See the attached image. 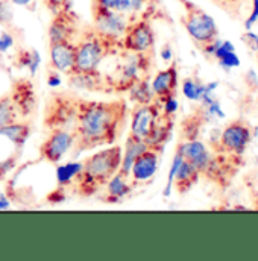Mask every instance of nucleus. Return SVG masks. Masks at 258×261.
Instances as JSON below:
<instances>
[{
    "label": "nucleus",
    "instance_id": "1",
    "mask_svg": "<svg viewBox=\"0 0 258 261\" xmlns=\"http://www.w3.org/2000/svg\"><path fill=\"white\" fill-rule=\"evenodd\" d=\"M128 117L129 107L125 99L88 100L82 97L71 126L74 138L71 156L116 144L123 135Z\"/></svg>",
    "mask_w": 258,
    "mask_h": 261
},
{
    "label": "nucleus",
    "instance_id": "2",
    "mask_svg": "<svg viewBox=\"0 0 258 261\" xmlns=\"http://www.w3.org/2000/svg\"><path fill=\"white\" fill-rule=\"evenodd\" d=\"M122 161V146L111 144L100 147L99 152H94L85 156L81 163L82 167L74 176L70 186V195L79 199L94 197L111 179L113 175L119 172Z\"/></svg>",
    "mask_w": 258,
    "mask_h": 261
},
{
    "label": "nucleus",
    "instance_id": "3",
    "mask_svg": "<svg viewBox=\"0 0 258 261\" xmlns=\"http://www.w3.org/2000/svg\"><path fill=\"white\" fill-rule=\"evenodd\" d=\"M74 46V64L70 73L99 70V67L107 58L119 57L122 52L120 38L110 37L96 29L93 24L82 26Z\"/></svg>",
    "mask_w": 258,
    "mask_h": 261
},
{
    "label": "nucleus",
    "instance_id": "4",
    "mask_svg": "<svg viewBox=\"0 0 258 261\" xmlns=\"http://www.w3.org/2000/svg\"><path fill=\"white\" fill-rule=\"evenodd\" d=\"M122 61L116 65L111 73H104L105 94H122L141 79L150 77L153 68V52L152 54H132L120 52Z\"/></svg>",
    "mask_w": 258,
    "mask_h": 261
},
{
    "label": "nucleus",
    "instance_id": "5",
    "mask_svg": "<svg viewBox=\"0 0 258 261\" xmlns=\"http://www.w3.org/2000/svg\"><path fill=\"white\" fill-rule=\"evenodd\" d=\"M81 96L76 91H50L43 108V126L46 129L71 128L76 119Z\"/></svg>",
    "mask_w": 258,
    "mask_h": 261
},
{
    "label": "nucleus",
    "instance_id": "6",
    "mask_svg": "<svg viewBox=\"0 0 258 261\" xmlns=\"http://www.w3.org/2000/svg\"><path fill=\"white\" fill-rule=\"evenodd\" d=\"M179 3L183 6L181 24L197 47L217 38V24L208 12L192 0H179Z\"/></svg>",
    "mask_w": 258,
    "mask_h": 261
},
{
    "label": "nucleus",
    "instance_id": "7",
    "mask_svg": "<svg viewBox=\"0 0 258 261\" xmlns=\"http://www.w3.org/2000/svg\"><path fill=\"white\" fill-rule=\"evenodd\" d=\"M122 52L152 54L155 50V32L147 17H138L129 21L120 38Z\"/></svg>",
    "mask_w": 258,
    "mask_h": 261
},
{
    "label": "nucleus",
    "instance_id": "8",
    "mask_svg": "<svg viewBox=\"0 0 258 261\" xmlns=\"http://www.w3.org/2000/svg\"><path fill=\"white\" fill-rule=\"evenodd\" d=\"M73 132L71 128H55L49 129L47 137L40 144V161L49 164H58L73 147Z\"/></svg>",
    "mask_w": 258,
    "mask_h": 261
},
{
    "label": "nucleus",
    "instance_id": "9",
    "mask_svg": "<svg viewBox=\"0 0 258 261\" xmlns=\"http://www.w3.org/2000/svg\"><path fill=\"white\" fill-rule=\"evenodd\" d=\"M8 96L20 119H31L35 114L38 107V97L31 77H18L12 81Z\"/></svg>",
    "mask_w": 258,
    "mask_h": 261
},
{
    "label": "nucleus",
    "instance_id": "10",
    "mask_svg": "<svg viewBox=\"0 0 258 261\" xmlns=\"http://www.w3.org/2000/svg\"><path fill=\"white\" fill-rule=\"evenodd\" d=\"M82 29V23L79 15L73 11H63L52 15L47 29V41L58 43V41H76Z\"/></svg>",
    "mask_w": 258,
    "mask_h": 261
},
{
    "label": "nucleus",
    "instance_id": "11",
    "mask_svg": "<svg viewBox=\"0 0 258 261\" xmlns=\"http://www.w3.org/2000/svg\"><path fill=\"white\" fill-rule=\"evenodd\" d=\"M91 17L96 29L114 38H122L131 21L126 14L107 8H91Z\"/></svg>",
    "mask_w": 258,
    "mask_h": 261
},
{
    "label": "nucleus",
    "instance_id": "12",
    "mask_svg": "<svg viewBox=\"0 0 258 261\" xmlns=\"http://www.w3.org/2000/svg\"><path fill=\"white\" fill-rule=\"evenodd\" d=\"M249 141H251V129L240 120H234L228 123L219 137L220 150L236 156L245 153Z\"/></svg>",
    "mask_w": 258,
    "mask_h": 261
},
{
    "label": "nucleus",
    "instance_id": "13",
    "mask_svg": "<svg viewBox=\"0 0 258 261\" xmlns=\"http://www.w3.org/2000/svg\"><path fill=\"white\" fill-rule=\"evenodd\" d=\"M160 158H161V152L150 149V147L143 150L135 158V161L131 167V173H129V179L134 184V187L147 184L149 181L153 179V176L160 167Z\"/></svg>",
    "mask_w": 258,
    "mask_h": 261
},
{
    "label": "nucleus",
    "instance_id": "14",
    "mask_svg": "<svg viewBox=\"0 0 258 261\" xmlns=\"http://www.w3.org/2000/svg\"><path fill=\"white\" fill-rule=\"evenodd\" d=\"M161 114V105L153 100L146 105H134V110L129 111V132L144 138L153 128L157 119Z\"/></svg>",
    "mask_w": 258,
    "mask_h": 261
},
{
    "label": "nucleus",
    "instance_id": "15",
    "mask_svg": "<svg viewBox=\"0 0 258 261\" xmlns=\"http://www.w3.org/2000/svg\"><path fill=\"white\" fill-rule=\"evenodd\" d=\"M178 68L176 64H170L167 68L160 70L150 79L152 91L155 94V100L161 105L167 97L176 96L178 88Z\"/></svg>",
    "mask_w": 258,
    "mask_h": 261
},
{
    "label": "nucleus",
    "instance_id": "16",
    "mask_svg": "<svg viewBox=\"0 0 258 261\" xmlns=\"http://www.w3.org/2000/svg\"><path fill=\"white\" fill-rule=\"evenodd\" d=\"M74 41L49 43V68L67 76L74 64Z\"/></svg>",
    "mask_w": 258,
    "mask_h": 261
},
{
    "label": "nucleus",
    "instance_id": "17",
    "mask_svg": "<svg viewBox=\"0 0 258 261\" xmlns=\"http://www.w3.org/2000/svg\"><path fill=\"white\" fill-rule=\"evenodd\" d=\"M176 152H179L184 160L192 163L200 172V175H203V172L208 169L211 158H213V155L207 149V146L202 141H199L197 138L196 140H181L176 146Z\"/></svg>",
    "mask_w": 258,
    "mask_h": 261
},
{
    "label": "nucleus",
    "instance_id": "18",
    "mask_svg": "<svg viewBox=\"0 0 258 261\" xmlns=\"http://www.w3.org/2000/svg\"><path fill=\"white\" fill-rule=\"evenodd\" d=\"M173 126H175V116H167V114H164L161 111V114L157 119L153 128L143 138L146 146L163 153L166 144L169 143V140L172 137Z\"/></svg>",
    "mask_w": 258,
    "mask_h": 261
},
{
    "label": "nucleus",
    "instance_id": "19",
    "mask_svg": "<svg viewBox=\"0 0 258 261\" xmlns=\"http://www.w3.org/2000/svg\"><path fill=\"white\" fill-rule=\"evenodd\" d=\"M134 184L131 182L129 176H123L120 173H116L111 176V179L107 182V186L97 193V199L107 203H120L134 192Z\"/></svg>",
    "mask_w": 258,
    "mask_h": 261
},
{
    "label": "nucleus",
    "instance_id": "20",
    "mask_svg": "<svg viewBox=\"0 0 258 261\" xmlns=\"http://www.w3.org/2000/svg\"><path fill=\"white\" fill-rule=\"evenodd\" d=\"M67 82L74 90L105 94V79H104V73L100 70L70 73V74H67Z\"/></svg>",
    "mask_w": 258,
    "mask_h": 261
},
{
    "label": "nucleus",
    "instance_id": "21",
    "mask_svg": "<svg viewBox=\"0 0 258 261\" xmlns=\"http://www.w3.org/2000/svg\"><path fill=\"white\" fill-rule=\"evenodd\" d=\"M146 149H147V146L141 137H138L132 132H128L125 144L122 147V161H120V167H119L117 173H120L123 176H129L131 167H132L135 158Z\"/></svg>",
    "mask_w": 258,
    "mask_h": 261
},
{
    "label": "nucleus",
    "instance_id": "22",
    "mask_svg": "<svg viewBox=\"0 0 258 261\" xmlns=\"http://www.w3.org/2000/svg\"><path fill=\"white\" fill-rule=\"evenodd\" d=\"M32 134V123L29 119H18L0 129V137H5L15 149H23Z\"/></svg>",
    "mask_w": 258,
    "mask_h": 261
},
{
    "label": "nucleus",
    "instance_id": "23",
    "mask_svg": "<svg viewBox=\"0 0 258 261\" xmlns=\"http://www.w3.org/2000/svg\"><path fill=\"white\" fill-rule=\"evenodd\" d=\"M199 176H200V172L194 167L192 163H189L187 160H183L176 173H175V178H173V187L175 190L179 193V195H186L187 192H190L194 187V184L199 181Z\"/></svg>",
    "mask_w": 258,
    "mask_h": 261
},
{
    "label": "nucleus",
    "instance_id": "24",
    "mask_svg": "<svg viewBox=\"0 0 258 261\" xmlns=\"http://www.w3.org/2000/svg\"><path fill=\"white\" fill-rule=\"evenodd\" d=\"M129 100L134 105H146L155 100V94L152 91V85H150V77H144L141 81H138L131 90L128 91Z\"/></svg>",
    "mask_w": 258,
    "mask_h": 261
},
{
    "label": "nucleus",
    "instance_id": "25",
    "mask_svg": "<svg viewBox=\"0 0 258 261\" xmlns=\"http://www.w3.org/2000/svg\"><path fill=\"white\" fill-rule=\"evenodd\" d=\"M14 65L17 68H26L29 70L31 76L35 74L38 65H40V55L37 50L34 49H26V47H20L15 52L14 57Z\"/></svg>",
    "mask_w": 258,
    "mask_h": 261
},
{
    "label": "nucleus",
    "instance_id": "26",
    "mask_svg": "<svg viewBox=\"0 0 258 261\" xmlns=\"http://www.w3.org/2000/svg\"><path fill=\"white\" fill-rule=\"evenodd\" d=\"M81 167H82L81 161H74V163L71 161V163L58 166L57 167V187H63L70 192V186H71L74 176L79 173Z\"/></svg>",
    "mask_w": 258,
    "mask_h": 261
},
{
    "label": "nucleus",
    "instance_id": "27",
    "mask_svg": "<svg viewBox=\"0 0 258 261\" xmlns=\"http://www.w3.org/2000/svg\"><path fill=\"white\" fill-rule=\"evenodd\" d=\"M202 114H192L186 117L181 123V135L183 140H196L199 135V130L203 125V119L200 117Z\"/></svg>",
    "mask_w": 258,
    "mask_h": 261
},
{
    "label": "nucleus",
    "instance_id": "28",
    "mask_svg": "<svg viewBox=\"0 0 258 261\" xmlns=\"http://www.w3.org/2000/svg\"><path fill=\"white\" fill-rule=\"evenodd\" d=\"M18 119H20V117H18L15 108L12 107L8 93L3 94V96L0 97V129H2L3 126H6L8 123H11V122H14V120H18Z\"/></svg>",
    "mask_w": 258,
    "mask_h": 261
},
{
    "label": "nucleus",
    "instance_id": "29",
    "mask_svg": "<svg viewBox=\"0 0 258 261\" xmlns=\"http://www.w3.org/2000/svg\"><path fill=\"white\" fill-rule=\"evenodd\" d=\"M203 91H205V85L197 82V81H194L193 77H187L183 82V93L190 100H200Z\"/></svg>",
    "mask_w": 258,
    "mask_h": 261
},
{
    "label": "nucleus",
    "instance_id": "30",
    "mask_svg": "<svg viewBox=\"0 0 258 261\" xmlns=\"http://www.w3.org/2000/svg\"><path fill=\"white\" fill-rule=\"evenodd\" d=\"M20 153H21V150H14L11 155H8V156L0 160V181L5 179L15 169Z\"/></svg>",
    "mask_w": 258,
    "mask_h": 261
},
{
    "label": "nucleus",
    "instance_id": "31",
    "mask_svg": "<svg viewBox=\"0 0 258 261\" xmlns=\"http://www.w3.org/2000/svg\"><path fill=\"white\" fill-rule=\"evenodd\" d=\"M12 21H14L12 3L9 0H0V26L11 29Z\"/></svg>",
    "mask_w": 258,
    "mask_h": 261
},
{
    "label": "nucleus",
    "instance_id": "32",
    "mask_svg": "<svg viewBox=\"0 0 258 261\" xmlns=\"http://www.w3.org/2000/svg\"><path fill=\"white\" fill-rule=\"evenodd\" d=\"M41 2L52 15L63 12V11L73 9V0H41Z\"/></svg>",
    "mask_w": 258,
    "mask_h": 261
},
{
    "label": "nucleus",
    "instance_id": "33",
    "mask_svg": "<svg viewBox=\"0 0 258 261\" xmlns=\"http://www.w3.org/2000/svg\"><path fill=\"white\" fill-rule=\"evenodd\" d=\"M183 155L179 152H175V156H173V161H172V167H170V172H169V178H167V186H166V190H164V195H170V190H172V184H173V178H175V173L183 161Z\"/></svg>",
    "mask_w": 258,
    "mask_h": 261
},
{
    "label": "nucleus",
    "instance_id": "34",
    "mask_svg": "<svg viewBox=\"0 0 258 261\" xmlns=\"http://www.w3.org/2000/svg\"><path fill=\"white\" fill-rule=\"evenodd\" d=\"M70 196V192L67 190V189H63V187H55L47 197H46V200L47 202H50V203H60V202H64L67 200V197Z\"/></svg>",
    "mask_w": 258,
    "mask_h": 261
},
{
    "label": "nucleus",
    "instance_id": "35",
    "mask_svg": "<svg viewBox=\"0 0 258 261\" xmlns=\"http://www.w3.org/2000/svg\"><path fill=\"white\" fill-rule=\"evenodd\" d=\"M9 31L11 29H5L0 34V52H6L14 46V35Z\"/></svg>",
    "mask_w": 258,
    "mask_h": 261
},
{
    "label": "nucleus",
    "instance_id": "36",
    "mask_svg": "<svg viewBox=\"0 0 258 261\" xmlns=\"http://www.w3.org/2000/svg\"><path fill=\"white\" fill-rule=\"evenodd\" d=\"M219 64L222 65L223 68H234V67L240 65V60L236 55V52H231V54L225 55L223 58H220L219 60Z\"/></svg>",
    "mask_w": 258,
    "mask_h": 261
},
{
    "label": "nucleus",
    "instance_id": "37",
    "mask_svg": "<svg viewBox=\"0 0 258 261\" xmlns=\"http://www.w3.org/2000/svg\"><path fill=\"white\" fill-rule=\"evenodd\" d=\"M242 40L243 43L251 49V50H255L258 52V35L254 34L252 31H246L243 35H242Z\"/></svg>",
    "mask_w": 258,
    "mask_h": 261
},
{
    "label": "nucleus",
    "instance_id": "38",
    "mask_svg": "<svg viewBox=\"0 0 258 261\" xmlns=\"http://www.w3.org/2000/svg\"><path fill=\"white\" fill-rule=\"evenodd\" d=\"M258 21V0H252V11H251V15L246 18L245 21V29L246 31H251V28Z\"/></svg>",
    "mask_w": 258,
    "mask_h": 261
},
{
    "label": "nucleus",
    "instance_id": "39",
    "mask_svg": "<svg viewBox=\"0 0 258 261\" xmlns=\"http://www.w3.org/2000/svg\"><path fill=\"white\" fill-rule=\"evenodd\" d=\"M60 74H61V73H58V71H55V70L49 68V77H47V84H49L52 88H57V87L61 84V81H60Z\"/></svg>",
    "mask_w": 258,
    "mask_h": 261
},
{
    "label": "nucleus",
    "instance_id": "40",
    "mask_svg": "<svg viewBox=\"0 0 258 261\" xmlns=\"http://www.w3.org/2000/svg\"><path fill=\"white\" fill-rule=\"evenodd\" d=\"M220 8L223 9H228V11H233V8H237V5L240 6L242 0H214Z\"/></svg>",
    "mask_w": 258,
    "mask_h": 261
},
{
    "label": "nucleus",
    "instance_id": "41",
    "mask_svg": "<svg viewBox=\"0 0 258 261\" xmlns=\"http://www.w3.org/2000/svg\"><path fill=\"white\" fill-rule=\"evenodd\" d=\"M12 5H15V6H21V8H26V9H29V11H34L35 9V5H37V2L35 0H9Z\"/></svg>",
    "mask_w": 258,
    "mask_h": 261
},
{
    "label": "nucleus",
    "instance_id": "42",
    "mask_svg": "<svg viewBox=\"0 0 258 261\" xmlns=\"http://www.w3.org/2000/svg\"><path fill=\"white\" fill-rule=\"evenodd\" d=\"M9 205H11V203H9V199L5 195L0 196V210H8Z\"/></svg>",
    "mask_w": 258,
    "mask_h": 261
},
{
    "label": "nucleus",
    "instance_id": "43",
    "mask_svg": "<svg viewBox=\"0 0 258 261\" xmlns=\"http://www.w3.org/2000/svg\"><path fill=\"white\" fill-rule=\"evenodd\" d=\"M257 58H258V55H257Z\"/></svg>",
    "mask_w": 258,
    "mask_h": 261
}]
</instances>
